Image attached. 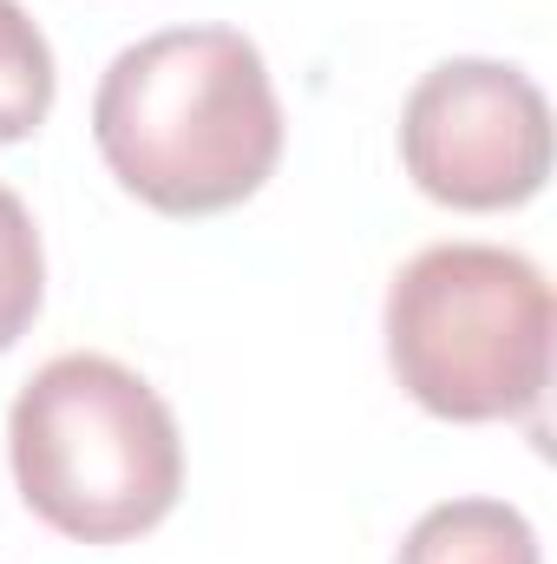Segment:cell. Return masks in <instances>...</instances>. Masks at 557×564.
Segmentation results:
<instances>
[{
  "instance_id": "cell-1",
  "label": "cell",
  "mask_w": 557,
  "mask_h": 564,
  "mask_svg": "<svg viewBox=\"0 0 557 564\" xmlns=\"http://www.w3.org/2000/svg\"><path fill=\"white\" fill-rule=\"evenodd\" d=\"M92 139L106 171L164 217L237 210L282 158L270 59L237 26H164L106 66Z\"/></svg>"
},
{
  "instance_id": "cell-2",
  "label": "cell",
  "mask_w": 557,
  "mask_h": 564,
  "mask_svg": "<svg viewBox=\"0 0 557 564\" xmlns=\"http://www.w3.org/2000/svg\"><path fill=\"white\" fill-rule=\"evenodd\" d=\"M7 446L20 499L73 545H132L184 492L177 414L112 355H53L20 388Z\"/></svg>"
},
{
  "instance_id": "cell-3",
  "label": "cell",
  "mask_w": 557,
  "mask_h": 564,
  "mask_svg": "<svg viewBox=\"0 0 557 564\" xmlns=\"http://www.w3.org/2000/svg\"><path fill=\"white\" fill-rule=\"evenodd\" d=\"M551 328L545 270L499 243H433L387 282V368L433 421H532Z\"/></svg>"
},
{
  "instance_id": "cell-4",
  "label": "cell",
  "mask_w": 557,
  "mask_h": 564,
  "mask_svg": "<svg viewBox=\"0 0 557 564\" xmlns=\"http://www.w3.org/2000/svg\"><path fill=\"white\" fill-rule=\"evenodd\" d=\"M401 164L446 210H518L551 177V106L505 59H439L401 106Z\"/></svg>"
},
{
  "instance_id": "cell-5",
  "label": "cell",
  "mask_w": 557,
  "mask_h": 564,
  "mask_svg": "<svg viewBox=\"0 0 557 564\" xmlns=\"http://www.w3.org/2000/svg\"><path fill=\"white\" fill-rule=\"evenodd\" d=\"M394 564H545L538 532L505 499H446L419 512Z\"/></svg>"
},
{
  "instance_id": "cell-6",
  "label": "cell",
  "mask_w": 557,
  "mask_h": 564,
  "mask_svg": "<svg viewBox=\"0 0 557 564\" xmlns=\"http://www.w3.org/2000/svg\"><path fill=\"white\" fill-rule=\"evenodd\" d=\"M53 93H59V66L46 33L20 0H0V144L33 139L53 112Z\"/></svg>"
},
{
  "instance_id": "cell-7",
  "label": "cell",
  "mask_w": 557,
  "mask_h": 564,
  "mask_svg": "<svg viewBox=\"0 0 557 564\" xmlns=\"http://www.w3.org/2000/svg\"><path fill=\"white\" fill-rule=\"evenodd\" d=\"M40 302H46V250L33 210L0 184V355L33 328Z\"/></svg>"
}]
</instances>
